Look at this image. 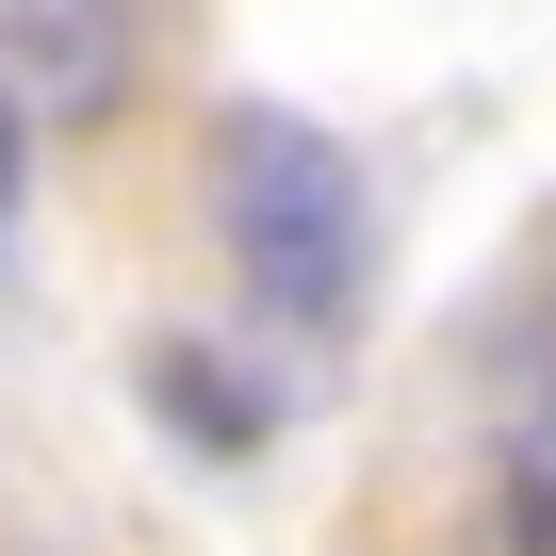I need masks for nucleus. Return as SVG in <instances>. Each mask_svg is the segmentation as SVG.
Returning <instances> with one entry per match:
<instances>
[{
    "label": "nucleus",
    "mask_w": 556,
    "mask_h": 556,
    "mask_svg": "<svg viewBox=\"0 0 556 556\" xmlns=\"http://www.w3.org/2000/svg\"><path fill=\"white\" fill-rule=\"evenodd\" d=\"M213 229H229L245 295L278 328H344L377 295V197H361V164L312 115H278V99H229L213 115Z\"/></svg>",
    "instance_id": "obj_1"
},
{
    "label": "nucleus",
    "mask_w": 556,
    "mask_h": 556,
    "mask_svg": "<svg viewBox=\"0 0 556 556\" xmlns=\"http://www.w3.org/2000/svg\"><path fill=\"white\" fill-rule=\"evenodd\" d=\"M148 409H164V426H197L213 458H245V442H262V393H245V377H213V344H148Z\"/></svg>",
    "instance_id": "obj_3"
},
{
    "label": "nucleus",
    "mask_w": 556,
    "mask_h": 556,
    "mask_svg": "<svg viewBox=\"0 0 556 556\" xmlns=\"http://www.w3.org/2000/svg\"><path fill=\"white\" fill-rule=\"evenodd\" d=\"M148 66V0H0V99L34 131H99Z\"/></svg>",
    "instance_id": "obj_2"
}]
</instances>
